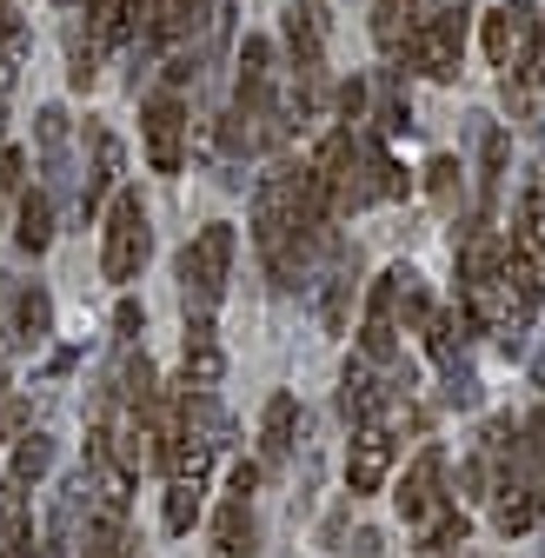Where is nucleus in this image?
<instances>
[{
  "mask_svg": "<svg viewBox=\"0 0 545 558\" xmlns=\"http://www.w3.org/2000/svg\"><path fill=\"white\" fill-rule=\"evenodd\" d=\"M480 399H486L480 379H472L465 366H446V405H452V412H480Z\"/></svg>",
  "mask_w": 545,
  "mask_h": 558,
  "instance_id": "nucleus-26",
  "label": "nucleus"
},
{
  "mask_svg": "<svg viewBox=\"0 0 545 558\" xmlns=\"http://www.w3.org/2000/svg\"><path fill=\"white\" fill-rule=\"evenodd\" d=\"M0 126H8V113H0Z\"/></svg>",
  "mask_w": 545,
  "mask_h": 558,
  "instance_id": "nucleus-37",
  "label": "nucleus"
},
{
  "mask_svg": "<svg viewBox=\"0 0 545 558\" xmlns=\"http://www.w3.org/2000/svg\"><path fill=\"white\" fill-rule=\"evenodd\" d=\"M147 253H154V227H147L141 193H113V206H107V240H100V272L113 279V287H126V279H141Z\"/></svg>",
  "mask_w": 545,
  "mask_h": 558,
  "instance_id": "nucleus-3",
  "label": "nucleus"
},
{
  "mask_svg": "<svg viewBox=\"0 0 545 558\" xmlns=\"http://www.w3.org/2000/svg\"><path fill=\"white\" fill-rule=\"evenodd\" d=\"M47 472H53V439H47V433H21L14 465H8V485H34V478H47Z\"/></svg>",
  "mask_w": 545,
  "mask_h": 558,
  "instance_id": "nucleus-20",
  "label": "nucleus"
},
{
  "mask_svg": "<svg viewBox=\"0 0 545 558\" xmlns=\"http://www.w3.org/2000/svg\"><path fill=\"white\" fill-rule=\"evenodd\" d=\"M141 120H147V160H154V173H180V154H186V107H180V94H154Z\"/></svg>",
  "mask_w": 545,
  "mask_h": 558,
  "instance_id": "nucleus-6",
  "label": "nucleus"
},
{
  "mask_svg": "<svg viewBox=\"0 0 545 558\" xmlns=\"http://www.w3.org/2000/svg\"><path fill=\"white\" fill-rule=\"evenodd\" d=\"M512 227H519V233H512V253H525V259L545 272V173H532V180H525Z\"/></svg>",
  "mask_w": 545,
  "mask_h": 558,
  "instance_id": "nucleus-13",
  "label": "nucleus"
},
{
  "mask_svg": "<svg viewBox=\"0 0 545 558\" xmlns=\"http://www.w3.org/2000/svg\"><path fill=\"white\" fill-rule=\"evenodd\" d=\"M366 100H373L379 133H405V126H413V100H405V81H399V74H379Z\"/></svg>",
  "mask_w": 545,
  "mask_h": 558,
  "instance_id": "nucleus-19",
  "label": "nucleus"
},
{
  "mask_svg": "<svg viewBox=\"0 0 545 558\" xmlns=\"http://www.w3.org/2000/svg\"><path fill=\"white\" fill-rule=\"evenodd\" d=\"M353 287H360V253H353V246H339L332 266H326V293H319V326H326V332H347Z\"/></svg>",
  "mask_w": 545,
  "mask_h": 558,
  "instance_id": "nucleus-12",
  "label": "nucleus"
},
{
  "mask_svg": "<svg viewBox=\"0 0 545 558\" xmlns=\"http://www.w3.org/2000/svg\"><path fill=\"white\" fill-rule=\"evenodd\" d=\"M366 94H373V87H366L360 74H353L347 87H339V113H347V126H353V120H366Z\"/></svg>",
  "mask_w": 545,
  "mask_h": 558,
  "instance_id": "nucleus-30",
  "label": "nucleus"
},
{
  "mask_svg": "<svg viewBox=\"0 0 545 558\" xmlns=\"http://www.w3.org/2000/svg\"><path fill=\"white\" fill-rule=\"evenodd\" d=\"M446 545H465V512L459 506H439L420 532V551H446Z\"/></svg>",
  "mask_w": 545,
  "mask_h": 558,
  "instance_id": "nucleus-24",
  "label": "nucleus"
},
{
  "mask_svg": "<svg viewBox=\"0 0 545 558\" xmlns=\"http://www.w3.org/2000/svg\"><path fill=\"white\" fill-rule=\"evenodd\" d=\"M426 193H433V199H439V206H446V214H452V206H459V199H465V167H459V160H446V154H439V160H433V167H426Z\"/></svg>",
  "mask_w": 545,
  "mask_h": 558,
  "instance_id": "nucleus-23",
  "label": "nucleus"
},
{
  "mask_svg": "<svg viewBox=\"0 0 545 558\" xmlns=\"http://www.w3.org/2000/svg\"><path fill=\"white\" fill-rule=\"evenodd\" d=\"M141 326H147V313L133 306V300H120V306H113V332H120V339H133Z\"/></svg>",
  "mask_w": 545,
  "mask_h": 558,
  "instance_id": "nucleus-31",
  "label": "nucleus"
},
{
  "mask_svg": "<svg viewBox=\"0 0 545 558\" xmlns=\"http://www.w3.org/2000/svg\"><path fill=\"white\" fill-rule=\"evenodd\" d=\"M293 426H300V399L293 392H272L266 418H259V472H280L293 459Z\"/></svg>",
  "mask_w": 545,
  "mask_h": 558,
  "instance_id": "nucleus-11",
  "label": "nucleus"
},
{
  "mask_svg": "<svg viewBox=\"0 0 545 558\" xmlns=\"http://www.w3.org/2000/svg\"><path fill=\"white\" fill-rule=\"evenodd\" d=\"M199 519V478H167V532H193Z\"/></svg>",
  "mask_w": 545,
  "mask_h": 558,
  "instance_id": "nucleus-22",
  "label": "nucleus"
},
{
  "mask_svg": "<svg viewBox=\"0 0 545 558\" xmlns=\"http://www.w3.org/2000/svg\"><path fill=\"white\" fill-rule=\"evenodd\" d=\"M360 180H366V199H405V193H413L405 167L379 147V140H360Z\"/></svg>",
  "mask_w": 545,
  "mask_h": 558,
  "instance_id": "nucleus-14",
  "label": "nucleus"
},
{
  "mask_svg": "<svg viewBox=\"0 0 545 558\" xmlns=\"http://www.w3.org/2000/svg\"><path fill=\"white\" fill-rule=\"evenodd\" d=\"M253 538H259V532H253L246 499H227V506H220V519H214V558H253V551H259Z\"/></svg>",
  "mask_w": 545,
  "mask_h": 558,
  "instance_id": "nucleus-15",
  "label": "nucleus"
},
{
  "mask_svg": "<svg viewBox=\"0 0 545 558\" xmlns=\"http://www.w3.org/2000/svg\"><path fill=\"white\" fill-rule=\"evenodd\" d=\"M465 339H472V319H465L459 306H446V313H433V319H426V353H433L439 366H459Z\"/></svg>",
  "mask_w": 545,
  "mask_h": 558,
  "instance_id": "nucleus-18",
  "label": "nucleus"
},
{
  "mask_svg": "<svg viewBox=\"0 0 545 558\" xmlns=\"http://www.w3.org/2000/svg\"><path fill=\"white\" fill-rule=\"evenodd\" d=\"M439 506H446V452L426 446V452L413 459V472H405V485H399V519H405V525H426Z\"/></svg>",
  "mask_w": 545,
  "mask_h": 558,
  "instance_id": "nucleus-7",
  "label": "nucleus"
},
{
  "mask_svg": "<svg viewBox=\"0 0 545 558\" xmlns=\"http://www.w3.org/2000/svg\"><path fill=\"white\" fill-rule=\"evenodd\" d=\"M113 399L126 405V412H154V360L147 353H126L120 366H113Z\"/></svg>",
  "mask_w": 545,
  "mask_h": 558,
  "instance_id": "nucleus-16",
  "label": "nucleus"
},
{
  "mask_svg": "<svg viewBox=\"0 0 545 558\" xmlns=\"http://www.w3.org/2000/svg\"><path fill=\"white\" fill-rule=\"evenodd\" d=\"M379 545H386L379 532H360V538H353V558H379Z\"/></svg>",
  "mask_w": 545,
  "mask_h": 558,
  "instance_id": "nucleus-33",
  "label": "nucleus"
},
{
  "mask_svg": "<svg viewBox=\"0 0 545 558\" xmlns=\"http://www.w3.org/2000/svg\"><path fill=\"white\" fill-rule=\"evenodd\" d=\"M100 47L94 40H74V66H66V81H74V87H94V74H100Z\"/></svg>",
  "mask_w": 545,
  "mask_h": 558,
  "instance_id": "nucleus-29",
  "label": "nucleus"
},
{
  "mask_svg": "<svg viewBox=\"0 0 545 558\" xmlns=\"http://www.w3.org/2000/svg\"><path fill=\"white\" fill-rule=\"evenodd\" d=\"M14 27H21V21H14V0H0V40H8Z\"/></svg>",
  "mask_w": 545,
  "mask_h": 558,
  "instance_id": "nucleus-34",
  "label": "nucleus"
},
{
  "mask_svg": "<svg viewBox=\"0 0 545 558\" xmlns=\"http://www.w3.org/2000/svg\"><path fill=\"white\" fill-rule=\"evenodd\" d=\"M0 399H8V366H0Z\"/></svg>",
  "mask_w": 545,
  "mask_h": 558,
  "instance_id": "nucleus-36",
  "label": "nucleus"
},
{
  "mask_svg": "<svg viewBox=\"0 0 545 558\" xmlns=\"http://www.w3.org/2000/svg\"><path fill=\"white\" fill-rule=\"evenodd\" d=\"M14 240H21V253H47V240H53V199H47V193H27V199H21Z\"/></svg>",
  "mask_w": 545,
  "mask_h": 558,
  "instance_id": "nucleus-21",
  "label": "nucleus"
},
{
  "mask_svg": "<svg viewBox=\"0 0 545 558\" xmlns=\"http://www.w3.org/2000/svg\"><path fill=\"white\" fill-rule=\"evenodd\" d=\"M532 386H538V392H545V353H538V360H532Z\"/></svg>",
  "mask_w": 545,
  "mask_h": 558,
  "instance_id": "nucleus-35",
  "label": "nucleus"
},
{
  "mask_svg": "<svg viewBox=\"0 0 545 558\" xmlns=\"http://www.w3.org/2000/svg\"><path fill=\"white\" fill-rule=\"evenodd\" d=\"M53 326L47 287H0V339L8 345H40Z\"/></svg>",
  "mask_w": 545,
  "mask_h": 558,
  "instance_id": "nucleus-5",
  "label": "nucleus"
},
{
  "mask_svg": "<svg viewBox=\"0 0 545 558\" xmlns=\"http://www.w3.org/2000/svg\"><path fill=\"white\" fill-rule=\"evenodd\" d=\"M87 147H94V167H87V186H81V199H74V214H81V220H94V214H100V199L120 186V140H113L107 126H87Z\"/></svg>",
  "mask_w": 545,
  "mask_h": 558,
  "instance_id": "nucleus-9",
  "label": "nucleus"
},
{
  "mask_svg": "<svg viewBox=\"0 0 545 558\" xmlns=\"http://www.w3.org/2000/svg\"><path fill=\"white\" fill-rule=\"evenodd\" d=\"M21 186H27V160H21V147L0 140V193H21Z\"/></svg>",
  "mask_w": 545,
  "mask_h": 558,
  "instance_id": "nucleus-28",
  "label": "nucleus"
},
{
  "mask_svg": "<svg viewBox=\"0 0 545 558\" xmlns=\"http://www.w3.org/2000/svg\"><path fill=\"white\" fill-rule=\"evenodd\" d=\"M240 87H272V40L259 34L240 40Z\"/></svg>",
  "mask_w": 545,
  "mask_h": 558,
  "instance_id": "nucleus-25",
  "label": "nucleus"
},
{
  "mask_svg": "<svg viewBox=\"0 0 545 558\" xmlns=\"http://www.w3.org/2000/svg\"><path fill=\"white\" fill-rule=\"evenodd\" d=\"M506 147H512V140H506L499 126H486V133H480V220H486V227H493L499 180H506Z\"/></svg>",
  "mask_w": 545,
  "mask_h": 558,
  "instance_id": "nucleus-17",
  "label": "nucleus"
},
{
  "mask_svg": "<svg viewBox=\"0 0 545 558\" xmlns=\"http://www.w3.org/2000/svg\"><path fill=\"white\" fill-rule=\"evenodd\" d=\"M287 47H293L300 81H319L326 74V27H319L313 0H293V8H287Z\"/></svg>",
  "mask_w": 545,
  "mask_h": 558,
  "instance_id": "nucleus-10",
  "label": "nucleus"
},
{
  "mask_svg": "<svg viewBox=\"0 0 545 558\" xmlns=\"http://www.w3.org/2000/svg\"><path fill=\"white\" fill-rule=\"evenodd\" d=\"M392 452H399V439H392L386 418H373V426L353 433V452H347V485H353V499H366V493H379V485H386Z\"/></svg>",
  "mask_w": 545,
  "mask_h": 558,
  "instance_id": "nucleus-4",
  "label": "nucleus"
},
{
  "mask_svg": "<svg viewBox=\"0 0 545 558\" xmlns=\"http://www.w3.org/2000/svg\"><path fill=\"white\" fill-rule=\"evenodd\" d=\"M532 27H538V8H532V0H506V8H493V14H486V60H493V66H512L519 47L532 40Z\"/></svg>",
  "mask_w": 545,
  "mask_h": 558,
  "instance_id": "nucleus-8",
  "label": "nucleus"
},
{
  "mask_svg": "<svg viewBox=\"0 0 545 558\" xmlns=\"http://www.w3.org/2000/svg\"><path fill=\"white\" fill-rule=\"evenodd\" d=\"M34 133H40V154H60V147H66V113H60V107H40Z\"/></svg>",
  "mask_w": 545,
  "mask_h": 558,
  "instance_id": "nucleus-27",
  "label": "nucleus"
},
{
  "mask_svg": "<svg viewBox=\"0 0 545 558\" xmlns=\"http://www.w3.org/2000/svg\"><path fill=\"white\" fill-rule=\"evenodd\" d=\"M227 272H233V227H199V240L180 253V300L186 313H207L227 300Z\"/></svg>",
  "mask_w": 545,
  "mask_h": 558,
  "instance_id": "nucleus-2",
  "label": "nucleus"
},
{
  "mask_svg": "<svg viewBox=\"0 0 545 558\" xmlns=\"http://www.w3.org/2000/svg\"><path fill=\"white\" fill-rule=\"evenodd\" d=\"M259 493V465H233V499H253Z\"/></svg>",
  "mask_w": 545,
  "mask_h": 558,
  "instance_id": "nucleus-32",
  "label": "nucleus"
},
{
  "mask_svg": "<svg viewBox=\"0 0 545 558\" xmlns=\"http://www.w3.org/2000/svg\"><path fill=\"white\" fill-rule=\"evenodd\" d=\"M465 8H472V0H433V8L413 21L405 60H413L426 81H452V74H459V53H465Z\"/></svg>",
  "mask_w": 545,
  "mask_h": 558,
  "instance_id": "nucleus-1",
  "label": "nucleus"
}]
</instances>
